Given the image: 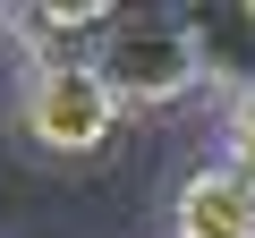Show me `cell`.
Listing matches in <instances>:
<instances>
[{
	"label": "cell",
	"mask_w": 255,
	"mask_h": 238,
	"mask_svg": "<svg viewBox=\"0 0 255 238\" xmlns=\"http://www.w3.org/2000/svg\"><path fill=\"white\" fill-rule=\"evenodd\" d=\"M170 238H255V187L230 162H196L170 196Z\"/></svg>",
	"instance_id": "obj_4"
},
{
	"label": "cell",
	"mask_w": 255,
	"mask_h": 238,
	"mask_svg": "<svg viewBox=\"0 0 255 238\" xmlns=\"http://www.w3.org/2000/svg\"><path fill=\"white\" fill-rule=\"evenodd\" d=\"M221 162L255 187V94H238V102H230V119H221Z\"/></svg>",
	"instance_id": "obj_5"
},
{
	"label": "cell",
	"mask_w": 255,
	"mask_h": 238,
	"mask_svg": "<svg viewBox=\"0 0 255 238\" xmlns=\"http://www.w3.org/2000/svg\"><path fill=\"white\" fill-rule=\"evenodd\" d=\"M187 43H196L204 85H221L230 102L255 94V0H204V9H187Z\"/></svg>",
	"instance_id": "obj_3"
},
{
	"label": "cell",
	"mask_w": 255,
	"mask_h": 238,
	"mask_svg": "<svg viewBox=\"0 0 255 238\" xmlns=\"http://www.w3.org/2000/svg\"><path fill=\"white\" fill-rule=\"evenodd\" d=\"M85 60H94V77L111 85L119 111H170L204 85L196 43H187V9H111Z\"/></svg>",
	"instance_id": "obj_1"
},
{
	"label": "cell",
	"mask_w": 255,
	"mask_h": 238,
	"mask_svg": "<svg viewBox=\"0 0 255 238\" xmlns=\"http://www.w3.org/2000/svg\"><path fill=\"white\" fill-rule=\"evenodd\" d=\"M119 128H128V111L111 102L94 60H26V77H17V136L43 162H94V153L119 145Z\"/></svg>",
	"instance_id": "obj_2"
}]
</instances>
